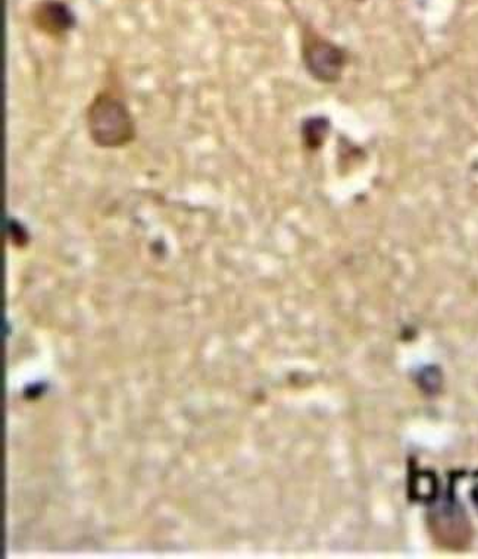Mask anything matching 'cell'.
Segmentation results:
<instances>
[{"label": "cell", "instance_id": "277c9868", "mask_svg": "<svg viewBox=\"0 0 478 559\" xmlns=\"http://www.w3.org/2000/svg\"><path fill=\"white\" fill-rule=\"evenodd\" d=\"M324 136H326V120L319 119L317 131H313V128L310 125H305V129H303V137H305V143L310 145L311 149H317L319 144L323 143Z\"/></svg>", "mask_w": 478, "mask_h": 559}, {"label": "cell", "instance_id": "7a4b0ae2", "mask_svg": "<svg viewBox=\"0 0 478 559\" xmlns=\"http://www.w3.org/2000/svg\"><path fill=\"white\" fill-rule=\"evenodd\" d=\"M302 61L311 77L323 85H335L342 77L348 58L338 45L306 27L302 35Z\"/></svg>", "mask_w": 478, "mask_h": 559}, {"label": "cell", "instance_id": "6da1fadb", "mask_svg": "<svg viewBox=\"0 0 478 559\" xmlns=\"http://www.w3.org/2000/svg\"><path fill=\"white\" fill-rule=\"evenodd\" d=\"M91 143L99 149H122L137 137V125L126 102L111 90H101L86 110Z\"/></svg>", "mask_w": 478, "mask_h": 559}, {"label": "cell", "instance_id": "3957f363", "mask_svg": "<svg viewBox=\"0 0 478 559\" xmlns=\"http://www.w3.org/2000/svg\"><path fill=\"white\" fill-rule=\"evenodd\" d=\"M33 25L46 36L62 37L74 27L76 18L60 0H43L32 12Z\"/></svg>", "mask_w": 478, "mask_h": 559}]
</instances>
